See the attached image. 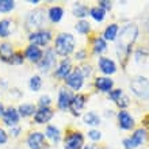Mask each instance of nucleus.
<instances>
[{"label":"nucleus","mask_w":149,"mask_h":149,"mask_svg":"<svg viewBox=\"0 0 149 149\" xmlns=\"http://www.w3.org/2000/svg\"><path fill=\"white\" fill-rule=\"evenodd\" d=\"M50 103H52V99L49 95H42L39 98V107H49Z\"/></svg>","instance_id":"obj_39"},{"label":"nucleus","mask_w":149,"mask_h":149,"mask_svg":"<svg viewBox=\"0 0 149 149\" xmlns=\"http://www.w3.org/2000/svg\"><path fill=\"white\" fill-rule=\"evenodd\" d=\"M19 113L18 110H15L14 107H8L7 110H4L3 114V122L10 127H14L16 126V123L19 122Z\"/></svg>","instance_id":"obj_14"},{"label":"nucleus","mask_w":149,"mask_h":149,"mask_svg":"<svg viewBox=\"0 0 149 149\" xmlns=\"http://www.w3.org/2000/svg\"><path fill=\"white\" fill-rule=\"evenodd\" d=\"M24 56H26V58H27L29 61L38 64L39 61H41V58H42L43 53L38 46H36V45H30V46H27L26 52H24Z\"/></svg>","instance_id":"obj_18"},{"label":"nucleus","mask_w":149,"mask_h":149,"mask_svg":"<svg viewBox=\"0 0 149 149\" xmlns=\"http://www.w3.org/2000/svg\"><path fill=\"white\" fill-rule=\"evenodd\" d=\"M52 117H53V111L49 107H39L38 110H36V113H34V121L38 125L47 123L52 119Z\"/></svg>","instance_id":"obj_15"},{"label":"nucleus","mask_w":149,"mask_h":149,"mask_svg":"<svg viewBox=\"0 0 149 149\" xmlns=\"http://www.w3.org/2000/svg\"><path fill=\"white\" fill-rule=\"evenodd\" d=\"M56 52L54 49H52L49 47L46 52H45V54L42 56V58L39 61L37 65H38V69L41 72H49L52 68H54L56 65Z\"/></svg>","instance_id":"obj_4"},{"label":"nucleus","mask_w":149,"mask_h":149,"mask_svg":"<svg viewBox=\"0 0 149 149\" xmlns=\"http://www.w3.org/2000/svg\"><path fill=\"white\" fill-rule=\"evenodd\" d=\"M20 133V127H18V126H14V127H11V132H10V134L11 136H14V137H18Z\"/></svg>","instance_id":"obj_42"},{"label":"nucleus","mask_w":149,"mask_h":149,"mask_svg":"<svg viewBox=\"0 0 149 149\" xmlns=\"http://www.w3.org/2000/svg\"><path fill=\"white\" fill-rule=\"evenodd\" d=\"M87 57V52L84 50V49H81V50H79L76 54H74V58L77 60V61H81V60H84Z\"/></svg>","instance_id":"obj_40"},{"label":"nucleus","mask_w":149,"mask_h":149,"mask_svg":"<svg viewBox=\"0 0 149 149\" xmlns=\"http://www.w3.org/2000/svg\"><path fill=\"white\" fill-rule=\"evenodd\" d=\"M95 87L96 90L104 94H109L114 87V81L113 79L107 77V76H102V77H96L95 79Z\"/></svg>","instance_id":"obj_16"},{"label":"nucleus","mask_w":149,"mask_h":149,"mask_svg":"<svg viewBox=\"0 0 149 149\" xmlns=\"http://www.w3.org/2000/svg\"><path fill=\"white\" fill-rule=\"evenodd\" d=\"M3 114H4V107H3V104L0 103V117H3Z\"/></svg>","instance_id":"obj_44"},{"label":"nucleus","mask_w":149,"mask_h":149,"mask_svg":"<svg viewBox=\"0 0 149 149\" xmlns=\"http://www.w3.org/2000/svg\"><path fill=\"white\" fill-rule=\"evenodd\" d=\"M72 72V64L69 58H64L61 63L58 64V67L56 69L54 74L58 79H67L69 76V73Z\"/></svg>","instance_id":"obj_17"},{"label":"nucleus","mask_w":149,"mask_h":149,"mask_svg":"<svg viewBox=\"0 0 149 149\" xmlns=\"http://www.w3.org/2000/svg\"><path fill=\"white\" fill-rule=\"evenodd\" d=\"M90 15H91V18H92L94 20H96V22L100 23V22H103L104 18H106V11L96 6V7L90 8Z\"/></svg>","instance_id":"obj_28"},{"label":"nucleus","mask_w":149,"mask_h":149,"mask_svg":"<svg viewBox=\"0 0 149 149\" xmlns=\"http://www.w3.org/2000/svg\"><path fill=\"white\" fill-rule=\"evenodd\" d=\"M15 3L12 0H0V12H10L14 10Z\"/></svg>","instance_id":"obj_32"},{"label":"nucleus","mask_w":149,"mask_h":149,"mask_svg":"<svg viewBox=\"0 0 149 149\" xmlns=\"http://www.w3.org/2000/svg\"><path fill=\"white\" fill-rule=\"evenodd\" d=\"M14 56V49H12V45L8 42H4L0 45V60L4 61V63H10Z\"/></svg>","instance_id":"obj_21"},{"label":"nucleus","mask_w":149,"mask_h":149,"mask_svg":"<svg viewBox=\"0 0 149 149\" xmlns=\"http://www.w3.org/2000/svg\"><path fill=\"white\" fill-rule=\"evenodd\" d=\"M130 88L136 96L141 99H149V79L144 76H136L130 81Z\"/></svg>","instance_id":"obj_3"},{"label":"nucleus","mask_w":149,"mask_h":149,"mask_svg":"<svg viewBox=\"0 0 149 149\" xmlns=\"http://www.w3.org/2000/svg\"><path fill=\"white\" fill-rule=\"evenodd\" d=\"M74 37L69 33H61L56 38L54 42V52L60 56L67 57L74 50Z\"/></svg>","instance_id":"obj_2"},{"label":"nucleus","mask_w":149,"mask_h":149,"mask_svg":"<svg viewBox=\"0 0 149 149\" xmlns=\"http://www.w3.org/2000/svg\"><path fill=\"white\" fill-rule=\"evenodd\" d=\"M88 138H91L92 141H99V140L102 138V133H100L99 130L92 129V130L88 132Z\"/></svg>","instance_id":"obj_38"},{"label":"nucleus","mask_w":149,"mask_h":149,"mask_svg":"<svg viewBox=\"0 0 149 149\" xmlns=\"http://www.w3.org/2000/svg\"><path fill=\"white\" fill-rule=\"evenodd\" d=\"M43 22V11L37 10L34 12H30L27 16V26L29 27H41Z\"/></svg>","instance_id":"obj_19"},{"label":"nucleus","mask_w":149,"mask_h":149,"mask_svg":"<svg viewBox=\"0 0 149 149\" xmlns=\"http://www.w3.org/2000/svg\"><path fill=\"white\" fill-rule=\"evenodd\" d=\"M92 47H94L95 54L100 56V54H103V53L107 50V42L102 38V37H98V38L94 39V45H92Z\"/></svg>","instance_id":"obj_27"},{"label":"nucleus","mask_w":149,"mask_h":149,"mask_svg":"<svg viewBox=\"0 0 149 149\" xmlns=\"http://www.w3.org/2000/svg\"><path fill=\"white\" fill-rule=\"evenodd\" d=\"M30 3H31V4H38V0H31Z\"/></svg>","instance_id":"obj_45"},{"label":"nucleus","mask_w":149,"mask_h":149,"mask_svg":"<svg viewBox=\"0 0 149 149\" xmlns=\"http://www.w3.org/2000/svg\"><path fill=\"white\" fill-rule=\"evenodd\" d=\"M83 149H100L98 145H95V144H90V145H84Z\"/></svg>","instance_id":"obj_43"},{"label":"nucleus","mask_w":149,"mask_h":149,"mask_svg":"<svg viewBox=\"0 0 149 149\" xmlns=\"http://www.w3.org/2000/svg\"><path fill=\"white\" fill-rule=\"evenodd\" d=\"M72 12H73V15L76 16V18H80V19L83 20L84 18H86V16H88V14H90V10H88V7H87L86 4H83V3H74Z\"/></svg>","instance_id":"obj_23"},{"label":"nucleus","mask_w":149,"mask_h":149,"mask_svg":"<svg viewBox=\"0 0 149 149\" xmlns=\"http://www.w3.org/2000/svg\"><path fill=\"white\" fill-rule=\"evenodd\" d=\"M27 145L30 149H43L46 145L45 136L41 132H33L27 137Z\"/></svg>","instance_id":"obj_10"},{"label":"nucleus","mask_w":149,"mask_h":149,"mask_svg":"<svg viewBox=\"0 0 149 149\" xmlns=\"http://www.w3.org/2000/svg\"><path fill=\"white\" fill-rule=\"evenodd\" d=\"M137 37H138V27L133 23L123 26L121 29V31L118 33L117 56L123 67L126 65V61L129 60L130 53H132V47H133Z\"/></svg>","instance_id":"obj_1"},{"label":"nucleus","mask_w":149,"mask_h":149,"mask_svg":"<svg viewBox=\"0 0 149 149\" xmlns=\"http://www.w3.org/2000/svg\"><path fill=\"white\" fill-rule=\"evenodd\" d=\"M65 149H83L84 148V137L80 132H72L64 140Z\"/></svg>","instance_id":"obj_5"},{"label":"nucleus","mask_w":149,"mask_h":149,"mask_svg":"<svg viewBox=\"0 0 149 149\" xmlns=\"http://www.w3.org/2000/svg\"><path fill=\"white\" fill-rule=\"evenodd\" d=\"M79 69H80V72H81V74H83V77L86 79V77H90L91 74H92V71H94V69H92V67H91V65H81V67L79 68Z\"/></svg>","instance_id":"obj_36"},{"label":"nucleus","mask_w":149,"mask_h":149,"mask_svg":"<svg viewBox=\"0 0 149 149\" xmlns=\"http://www.w3.org/2000/svg\"><path fill=\"white\" fill-rule=\"evenodd\" d=\"M115 104H117V106L119 107L121 110H125L126 107H129V104H130V99H129V96L123 94V95L121 96V98H119V99L117 100V103H115Z\"/></svg>","instance_id":"obj_33"},{"label":"nucleus","mask_w":149,"mask_h":149,"mask_svg":"<svg viewBox=\"0 0 149 149\" xmlns=\"http://www.w3.org/2000/svg\"><path fill=\"white\" fill-rule=\"evenodd\" d=\"M63 15H64V10L58 6H56V7H52L47 12V16H49V19L53 22V23H58L60 20L63 19Z\"/></svg>","instance_id":"obj_24"},{"label":"nucleus","mask_w":149,"mask_h":149,"mask_svg":"<svg viewBox=\"0 0 149 149\" xmlns=\"http://www.w3.org/2000/svg\"><path fill=\"white\" fill-rule=\"evenodd\" d=\"M23 61H24V58L22 53H14L10 64H12V65H20V64H23Z\"/></svg>","instance_id":"obj_35"},{"label":"nucleus","mask_w":149,"mask_h":149,"mask_svg":"<svg viewBox=\"0 0 149 149\" xmlns=\"http://www.w3.org/2000/svg\"><path fill=\"white\" fill-rule=\"evenodd\" d=\"M148 125H149V123H148Z\"/></svg>","instance_id":"obj_47"},{"label":"nucleus","mask_w":149,"mask_h":149,"mask_svg":"<svg viewBox=\"0 0 149 149\" xmlns=\"http://www.w3.org/2000/svg\"><path fill=\"white\" fill-rule=\"evenodd\" d=\"M98 7H100L102 10H104V11H110L111 8H113V3L109 1V0H99Z\"/></svg>","instance_id":"obj_37"},{"label":"nucleus","mask_w":149,"mask_h":149,"mask_svg":"<svg viewBox=\"0 0 149 149\" xmlns=\"http://www.w3.org/2000/svg\"><path fill=\"white\" fill-rule=\"evenodd\" d=\"M118 33H119V26H118L117 23H111V24H109V26L104 29L102 38L104 39L106 42L107 41L113 42V41H115V39L118 38Z\"/></svg>","instance_id":"obj_20"},{"label":"nucleus","mask_w":149,"mask_h":149,"mask_svg":"<svg viewBox=\"0 0 149 149\" xmlns=\"http://www.w3.org/2000/svg\"><path fill=\"white\" fill-rule=\"evenodd\" d=\"M65 83H67V86L71 87L73 91H80L81 90L83 84H84V77H83L80 69H79V68L72 69V72L69 73V76L65 79Z\"/></svg>","instance_id":"obj_6"},{"label":"nucleus","mask_w":149,"mask_h":149,"mask_svg":"<svg viewBox=\"0 0 149 149\" xmlns=\"http://www.w3.org/2000/svg\"><path fill=\"white\" fill-rule=\"evenodd\" d=\"M148 30H149V23H148Z\"/></svg>","instance_id":"obj_46"},{"label":"nucleus","mask_w":149,"mask_h":149,"mask_svg":"<svg viewBox=\"0 0 149 149\" xmlns=\"http://www.w3.org/2000/svg\"><path fill=\"white\" fill-rule=\"evenodd\" d=\"M74 29L80 34H88L91 31V24L87 20H79L77 23H76V26H74Z\"/></svg>","instance_id":"obj_30"},{"label":"nucleus","mask_w":149,"mask_h":149,"mask_svg":"<svg viewBox=\"0 0 149 149\" xmlns=\"http://www.w3.org/2000/svg\"><path fill=\"white\" fill-rule=\"evenodd\" d=\"M45 134H46V137L49 138V140H52V141L56 142V144L61 140V133H60L58 127H56V126H53V125L46 126V132H45Z\"/></svg>","instance_id":"obj_25"},{"label":"nucleus","mask_w":149,"mask_h":149,"mask_svg":"<svg viewBox=\"0 0 149 149\" xmlns=\"http://www.w3.org/2000/svg\"><path fill=\"white\" fill-rule=\"evenodd\" d=\"M146 137H148V133H146L145 129H137L134 130V133L132 134V137H129L130 145H132V149H137L138 146H141L144 142H145Z\"/></svg>","instance_id":"obj_13"},{"label":"nucleus","mask_w":149,"mask_h":149,"mask_svg":"<svg viewBox=\"0 0 149 149\" xmlns=\"http://www.w3.org/2000/svg\"><path fill=\"white\" fill-rule=\"evenodd\" d=\"M98 67H99V71L102 72L103 74H106V76H110V74H114L117 72V65L109 57H100L98 60Z\"/></svg>","instance_id":"obj_9"},{"label":"nucleus","mask_w":149,"mask_h":149,"mask_svg":"<svg viewBox=\"0 0 149 149\" xmlns=\"http://www.w3.org/2000/svg\"><path fill=\"white\" fill-rule=\"evenodd\" d=\"M7 140H8V136H7V133H6V130H3L0 127V145H1V144H6Z\"/></svg>","instance_id":"obj_41"},{"label":"nucleus","mask_w":149,"mask_h":149,"mask_svg":"<svg viewBox=\"0 0 149 149\" xmlns=\"http://www.w3.org/2000/svg\"><path fill=\"white\" fill-rule=\"evenodd\" d=\"M29 86H30V90L34 91V92H37V91L41 90V87H42V80H41V77L39 76H33L31 79H30V83H29Z\"/></svg>","instance_id":"obj_31"},{"label":"nucleus","mask_w":149,"mask_h":149,"mask_svg":"<svg viewBox=\"0 0 149 149\" xmlns=\"http://www.w3.org/2000/svg\"><path fill=\"white\" fill-rule=\"evenodd\" d=\"M36 106L34 104H30V103H23L20 104L19 109H18V113H19V117H23V118H27L30 115H34L36 113Z\"/></svg>","instance_id":"obj_26"},{"label":"nucleus","mask_w":149,"mask_h":149,"mask_svg":"<svg viewBox=\"0 0 149 149\" xmlns=\"http://www.w3.org/2000/svg\"><path fill=\"white\" fill-rule=\"evenodd\" d=\"M72 99H73V95H72L71 91H68L67 88H61L58 92V102H57V106H58L60 110H67L71 107Z\"/></svg>","instance_id":"obj_12"},{"label":"nucleus","mask_w":149,"mask_h":149,"mask_svg":"<svg viewBox=\"0 0 149 149\" xmlns=\"http://www.w3.org/2000/svg\"><path fill=\"white\" fill-rule=\"evenodd\" d=\"M87 103V96L83 94H76L73 95V99H72V103H71V111L73 114L74 117H79L80 115V111L84 109Z\"/></svg>","instance_id":"obj_11"},{"label":"nucleus","mask_w":149,"mask_h":149,"mask_svg":"<svg viewBox=\"0 0 149 149\" xmlns=\"http://www.w3.org/2000/svg\"><path fill=\"white\" fill-rule=\"evenodd\" d=\"M83 121H84V123H86V125L92 126V127L100 125V117H99V115L95 113V111L86 113L84 115H83Z\"/></svg>","instance_id":"obj_22"},{"label":"nucleus","mask_w":149,"mask_h":149,"mask_svg":"<svg viewBox=\"0 0 149 149\" xmlns=\"http://www.w3.org/2000/svg\"><path fill=\"white\" fill-rule=\"evenodd\" d=\"M122 95H123V91L119 90V88H117V90H111L110 92H109V98H110L113 102L117 103V100L121 98Z\"/></svg>","instance_id":"obj_34"},{"label":"nucleus","mask_w":149,"mask_h":149,"mask_svg":"<svg viewBox=\"0 0 149 149\" xmlns=\"http://www.w3.org/2000/svg\"><path fill=\"white\" fill-rule=\"evenodd\" d=\"M11 34V22L7 19L0 20V38H7Z\"/></svg>","instance_id":"obj_29"},{"label":"nucleus","mask_w":149,"mask_h":149,"mask_svg":"<svg viewBox=\"0 0 149 149\" xmlns=\"http://www.w3.org/2000/svg\"><path fill=\"white\" fill-rule=\"evenodd\" d=\"M118 118V126L123 130H132L134 127V118L130 115L126 110H121L117 114Z\"/></svg>","instance_id":"obj_8"},{"label":"nucleus","mask_w":149,"mask_h":149,"mask_svg":"<svg viewBox=\"0 0 149 149\" xmlns=\"http://www.w3.org/2000/svg\"><path fill=\"white\" fill-rule=\"evenodd\" d=\"M31 45L36 46H46L47 43L52 41V33L47 30H39V31H34L29 37Z\"/></svg>","instance_id":"obj_7"}]
</instances>
